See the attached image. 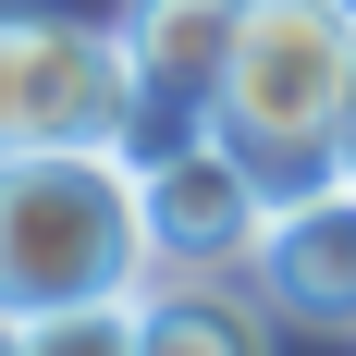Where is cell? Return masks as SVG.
Masks as SVG:
<instances>
[{"label":"cell","mask_w":356,"mask_h":356,"mask_svg":"<svg viewBox=\"0 0 356 356\" xmlns=\"http://www.w3.org/2000/svg\"><path fill=\"white\" fill-rule=\"evenodd\" d=\"M147 147H25L0 160V320H62L147 295Z\"/></svg>","instance_id":"cell-1"},{"label":"cell","mask_w":356,"mask_h":356,"mask_svg":"<svg viewBox=\"0 0 356 356\" xmlns=\"http://www.w3.org/2000/svg\"><path fill=\"white\" fill-rule=\"evenodd\" d=\"M147 86L123 25H74V13H0V160L25 147H136Z\"/></svg>","instance_id":"cell-3"},{"label":"cell","mask_w":356,"mask_h":356,"mask_svg":"<svg viewBox=\"0 0 356 356\" xmlns=\"http://www.w3.org/2000/svg\"><path fill=\"white\" fill-rule=\"evenodd\" d=\"M25 332H37V356H147V295H99V307H62Z\"/></svg>","instance_id":"cell-8"},{"label":"cell","mask_w":356,"mask_h":356,"mask_svg":"<svg viewBox=\"0 0 356 356\" xmlns=\"http://www.w3.org/2000/svg\"><path fill=\"white\" fill-rule=\"evenodd\" d=\"M246 13L258 0H123V49H136V86H147V123L160 136H197L234 86V49H246Z\"/></svg>","instance_id":"cell-5"},{"label":"cell","mask_w":356,"mask_h":356,"mask_svg":"<svg viewBox=\"0 0 356 356\" xmlns=\"http://www.w3.org/2000/svg\"><path fill=\"white\" fill-rule=\"evenodd\" d=\"M344 86H356V13L332 0H258L246 13V49H234V86H221L209 136L234 160L283 184H320L332 172V136H344Z\"/></svg>","instance_id":"cell-2"},{"label":"cell","mask_w":356,"mask_h":356,"mask_svg":"<svg viewBox=\"0 0 356 356\" xmlns=\"http://www.w3.org/2000/svg\"><path fill=\"white\" fill-rule=\"evenodd\" d=\"M147 356H283L258 270H147Z\"/></svg>","instance_id":"cell-7"},{"label":"cell","mask_w":356,"mask_h":356,"mask_svg":"<svg viewBox=\"0 0 356 356\" xmlns=\"http://www.w3.org/2000/svg\"><path fill=\"white\" fill-rule=\"evenodd\" d=\"M332 13H356V0H332Z\"/></svg>","instance_id":"cell-11"},{"label":"cell","mask_w":356,"mask_h":356,"mask_svg":"<svg viewBox=\"0 0 356 356\" xmlns=\"http://www.w3.org/2000/svg\"><path fill=\"white\" fill-rule=\"evenodd\" d=\"M0 356H37V332H25V320H0Z\"/></svg>","instance_id":"cell-10"},{"label":"cell","mask_w":356,"mask_h":356,"mask_svg":"<svg viewBox=\"0 0 356 356\" xmlns=\"http://www.w3.org/2000/svg\"><path fill=\"white\" fill-rule=\"evenodd\" d=\"M258 295L283 307V320L307 332H356V184L320 172V184H295L283 209H270V234H258Z\"/></svg>","instance_id":"cell-6"},{"label":"cell","mask_w":356,"mask_h":356,"mask_svg":"<svg viewBox=\"0 0 356 356\" xmlns=\"http://www.w3.org/2000/svg\"><path fill=\"white\" fill-rule=\"evenodd\" d=\"M270 209H283V184L258 160H234L209 123L147 147V246H160V270H246Z\"/></svg>","instance_id":"cell-4"},{"label":"cell","mask_w":356,"mask_h":356,"mask_svg":"<svg viewBox=\"0 0 356 356\" xmlns=\"http://www.w3.org/2000/svg\"><path fill=\"white\" fill-rule=\"evenodd\" d=\"M332 172L356 184V86H344V136H332Z\"/></svg>","instance_id":"cell-9"}]
</instances>
